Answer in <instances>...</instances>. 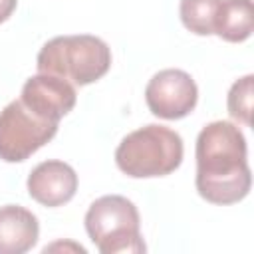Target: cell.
<instances>
[{"mask_svg": "<svg viewBox=\"0 0 254 254\" xmlns=\"http://www.w3.org/2000/svg\"><path fill=\"white\" fill-rule=\"evenodd\" d=\"M196 190L212 204H234L246 198L252 175L246 161V139L230 121H212L196 137Z\"/></svg>", "mask_w": 254, "mask_h": 254, "instance_id": "cell-1", "label": "cell"}, {"mask_svg": "<svg viewBox=\"0 0 254 254\" xmlns=\"http://www.w3.org/2000/svg\"><path fill=\"white\" fill-rule=\"evenodd\" d=\"M36 67L38 73H52L73 85H89L109 71L111 50L91 34L58 36L42 46Z\"/></svg>", "mask_w": 254, "mask_h": 254, "instance_id": "cell-2", "label": "cell"}, {"mask_svg": "<svg viewBox=\"0 0 254 254\" xmlns=\"http://www.w3.org/2000/svg\"><path fill=\"white\" fill-rule=\"evenodd\" d=\"M183 139L165 125H145L121 139L115 151V163L131 179L165 177L183 163Z\"/></svg>", "mask_w": 254, "mask_h": 254, "instance_id": "cell-3", "label": "cell"}, {"mask_svg": "<svg viewBox=\"0 0 254 254\" xmlns=\"http://www.w3.org/2000/svg\"><path fill=\"white\" fill-rule=\"evenodd\" d=\"M85 230L101 254L145 252L137 206L121 194H105L93 200L85 212Z\"/></svg>", "mask_w": 254, "mask_h": 254, "instance_id": "cell-4", "label": "cell"}, {"mask_svg": "<svg viewBox=\"0 0 254 254\" xmlns=\"http://www.w3.org/2000/svg\"><path fill=\"white\" fill-rule=\"evenodd\" d=\"M58 123L32 111L20 97L0 111V159L22 163L54 139Z\"/></svg>", "mask_w": 254, "mask_h": 254, "instance_id": "cell-5", "label": "cell"}, {"mask_svg": "<svg viewBox=\"0 0 254 254\" xmlns=\"http://www.w3.org/2000/svg\"><path fill=\"white\" fill-rule=\"evenodd\" d=\"M145 101L155 117L175 121L183 119L196 107L198 87L183 69H161L145 87Z\"/></svg>", "mask_w": 254, "mask_h": 254, "instance_id": "cell-6", "label": "cell"}, {"mask_svg": "<svg viewBox=\"0 0 254 254\" xmlns=\"http://www.w3.org/2000/svg\"><path fill=\"white\" fill-rule=\"evenodd\" d=\"M20 99L38 115L60 123L64 115H67L75 107V87L64 77L52 73H38L26 79Z\"/></svg>", "mask_w": 254, "mask_h": 254, "instance_id": "cell-7", "label": "cell"}, {"mask_svg": "<svg viewBox=\"0 0 254 254\" xmlns=\"http://www.w3.org/2000/svg\"><path fill=\"white\" fill-rule=\"evenodd\" d=\"M26 187L36 202L54 208L73 198L77 190V175L64 161H44L28 175Z\"/></svg>", "mask_w": 254, "mask_h": 254, "instance_id": "cell-8", "label": "cell"}, {"mask_svg": "<svg viewBox=\"0 0 254 254\" xmlns=\"http://www.w3.org/2000/svg\"><path fill=\"white\" fill-rule=\"evenodd\" d=\"M40 236L36 214L20 204L0 206V254H24Z\"/></svg>", "mask_w": 254, "mask_h": 254, "instance_id": "cell-9", "label": "cell"}, {"mask_svg": "<svg viewBox=\"0 0 254 254\" xmlns=\"http://www.w3.org/2000/svg\"><path fill=\"white\" fill-rule=\"evenodd\" d=\"M254 12L252 0H220L214 22V34L224 42H244L252 36Z\"/></svg>", "mask_w": 254, "mask_h": 254, "instance_id": "cell-10", "label": "cell"}, {"mask_svg": "<svg viewBox=\"0 0 254 254\" xmlns=\"http://www.w3.org/2000/svg\"><path fill=\"white\" fill-rule=\"evenodd\" d=\"M218 8L220 0H181V22L196 36H212Z\"/></svg>", "mask_w": 254, "mask_h": 254, "instance_id": "cell-11", "label": "cell"}, {"mask_svg": "<svg viewBox=\"0 0 254 254\" xmlns=\"http://www.w3.org/2000/svg\"><path fill=\"white\" fill-rule=\"evenodd\" d=\"M254 93V75H244L238 81L232 83L230 91H228V99H226V107L228 113L234 121L242 123L244 127H250L252 123V95Z\"/></svg>", "mask_w": 254, "mask_h": 254, "instance_id": "cell-12", "label": "cell"}, {"mask_svg": "<svg viewBox=\"0 0 254 254\" xmlns=\"http://www.w3.org/2000/svg\"><path fill=\"white\" fill-rule=\"evenodd\" d=\"M16 4H18V0H0V24L6 22L14 14Z\"/></svg>", "mask_w": 254, "mask_h": 254, "instance_id": "cell-13", "label": "cell"}]
</instances>
